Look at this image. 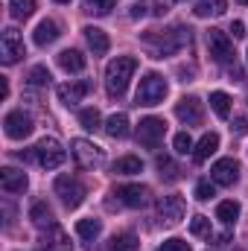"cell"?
<instances>
[{
    "instance_id": "cell-38",
    "label": "cell",
    "mask_w": 248,
    "mask_h": 251,
    "mask_svg": "<svg viewBox=\"0 0 248 251\" xmlns=\"http://www.w3.org/2000/svg\"><path fill=\"white\" fill-rule=\"evenodd\" d=\"M158 251H190V243L178 240V237H173V240H167V243H164Z\"/></svg>"
},
{
    "instance_id": "cell-46",
    "label": "cell",
    "mask_w": 248,
    "mask_h": 251,
    "mask_svg": "<svg viewBox=\"0 0 248 251\" xmlns=\"http://www.w3.org/2000/svg\"><path fill=\"white\" fill-rule=\"evenodd\" d=\"M246 56H248V53H246Z\"/></svg>"
},
{
    "instance_id": "cell-32",
    "label": "cell",
    "mask_w": 248,
    "mask_h": 251,
    "mask_svg": "<svg viewBox=\"0 0 248 251\" xmlns=\"http://www.w3.org/2000/svg\"><path fill=\"white\" fill-rule=\"evenodd\" d=\"M9 9L18 21H26L32 12H35V0H9Z\"/></svg>"
},
{
    "instance_id": "cell-30",
    "label": "cell",
    "mask_w": 248,
    "mask_h": 251,
    "mask_svg": "<svg viewBox=\"0 0 248 251\" xmlns=\"http://www.w3.org/2000/svg\"><path fill=\"white\" fill-rule=\"evenodd\" d=\"M210 105H213V111H216L219 117H228V114H231V97H228L225 91H213V94H210Z\"/></svg>"
},
{
    "instance_id": "cell-43",
    "label": "cell",
    "mask_w": 248,
    "mask_h": 251,
    "mask_svg": "<svg viewBox=\"0 0 248 251\" xmlns=\"http://www.w3.org/2000/svg\"><path fill=\"white\" fill-rule=\"evenodd\" d=\"M56 3H70V0H56Z\"/></svg>"
},
{
    "instance_id": "cell-11",
    "label": "cell",
    "mask_w": 248,
    "mask_h": 251,
    "mask_svg": "<svg viewBox=\"0 0 248 251\" xmlns=\"http://www.w3.org/2000/svg\"><path fill=\"white\" fill-rule=\"evenodd\" d=\"M210 178L216 184H222V187H234L240 181V164L234 158H219L213 164V170H210Z\"/></svg>"
},
{
    "instance_id": "cell-12",
    "label": "cell",
    "mask_w": 248,
    "mask_h": 251,
    "mask_svg": "<svg viewBox=\"0 0 248 251\" xmlns=\"http://www.w3.org/2000/svg\"><path fill=\"white\" fill-rule=\"evenodd\" d=\"M184 199L181 196H164L161 201H158V216H161V222L164 225H178L181 219H184Z\"/></svg>"
},
{
    "instance_id": "cell-24",
    "label": "cell",
    "mask_w": 248,
    "mask_h": 251,
    "mask_svg": "<svg viewBox=\"0 0 248 251\" xmlns=\"http://www.w3.org/2000/svg\"><path fill=\"white\" fill-rule=\"evenodd\" d=\"M105 131L111 134V137H117V140H123V137H128V117H125L123 111L120 114H111L108 117V123H105Z\"/></svg>"
},
{
    "instance_id": "cell-44",
    "label": "cell",
    "mask_w": 248,
    "mask_h": 251,
    "mask_svg": "<svg viewBox=\"0 0 248 251\" xmlns=\"http://www.w3.org/2000/svg\"><path fill=\"white\" fill-rule=\"evenodd\" d=\"M237 3H248V0H237Z\"/></svg>"
},
{
    "instance_id": "cell-16",
    "label": "cell",
    "mask_w": 248,
    "mask_h": 251,
    "mask_svg": "<svg viewBox=\"0 0 248 251\" xmlns=\"http://www.w3.org/2000/svg\"><path fill=\"white\" fill-rule=\"evenodd\" d=\"M88 91H91V82H67V85H59V100L64 105H76Z\"/></svg>"
},
{
    "instance_id": "cell-15",
    "label": "cell",
    "mask_w": 248,
    "mask_h": 251,
    "mask_svg": "<svg viewBox=\"0 0 248 251\" xmlns=\"http://www.w3.org/2000/svg\"><path fill=\"white\" fill-rule=\"evenodd\" d=\"M114 196L123 201L125 207H143L146 199H149V190L140 187V184H123V187H117Z\"/></svg>"
},
{
    "instance_id": "cell-17",
    "label": "cell",
    "mask_w": 248,
    "mask_h": 251,
    "mask_svg": "<svg viewBox=\"0 0 248 251\" xmlns=\"http://www.w3.org/2000/svg\"><path fill=\"white\" fill-rule=\"evenodd\" d=\"M82 32H85V41H88V47L94 50V56H105V53H108L111 41H108V35H105L99 26H85Z\"/></svg>"
},
{
    "instance_id": "cell-9",
    "label": "cell",
    "mask_w": 248,
    "mask_h": 251,
    "mask_svg": "<svg viewBox=\"0 0 248 251\" xmlns=\"http://www.w3.org/2000/svg\"><path fill=\"white\" fill-rule=\"evenodd\" d=\"M164 134H167V123L161 117H143L140 126H137V140L149 149H155L164 140Z\"/></svg>"
},
{
    "instance_id": "cell-13",
    "label": "cell",
    "mask_w": 248,
    "mask_h": 251,
    "mask_svg": "<svg viewBox=\"0 0 248 251\" xmlns=\"http://www.w3.org/2000/svg\"><path fill=\"white\" fill-rule=\"evenodd\" d=\"M175 117L187 126H198L201 123V117H204V108H201V100H196V97H184L178 105H175Z\"/></svg>"
},
{
    "instance_id": "cell-19",
    "label": "cell",
    "mask_w": 248,
    "mask_h": 251,
    "mask_svg": "<svg viewBox=\"0 0 248 251\" xmlns=\"http://www.w3.org/2000/svg\"><path fill=\"white\" fill-rule=\"evenodd\" d=\"M59 35H62V32H59V24H56V21H41V24L35 26V32H32V41H35L38 47H50Z\"/></svg>"
},
{
    "instance_id": "cell-7",
    "label": "cell",
    "mask_w": 248,
    "mask_h": 251,
    "mask_svg": "<svg viewBox=\"0 0 248 251\" xmlns=\"http://www.w3.org/2000/svg\"><path fill=\"white\" fill-rule=\"evenodd\" d=\"M24 56H26V47H24V38L18 35V29L15 26L3 29V35H0V59H3V64H15Z\"/></svg>"
},
{
    "instance_id": "cell-10",
    "label": "cell",
    "mask_w": 248,
    "mask_h": 251,
    "mask_svg": "<svg viewBox=\"0 0 248 251\" xmlns=\"http://www.w3.org/2000/svg\"><path fill=\"white\" fill-rule=\"evenodd\" d=\"M3 128H6V134L12 137V140H24V137H29L32 134V117L29 114H24V111H9L6 114V120H3Z\"/></svg>"
},
{
    "instance_id": "cell-1",
    "label": "cell",
    "mask_w": 248,
    "mask_h": 251,
    "mask_svg": "<svg viewBox=\"0 0 248 251\" xmlns=\"http://www.w3.org/2000/svg\"><path fill=\"white\" fill-rule=\"evenodd\" d=\"M137 70V59L134 56H117L114 62L105 67V88L111 97H123L128 88V79Z\"/></svg>"
},
{
    "instance_id": "cell-31",
    "label": "cell",
    "mask_w": 248,
    "mask_h": 251,
    "mask_svg": "<svg viewBox=\"0 0 248 251\" xmlns=\"http://www.w3.org/2000/svg\"><path fill=\"white\" fill-rule=\"evenodd\" d=\"M158 170H161V178L164 181H178L181 178V170L173 164V158H167V155H161L158 158Z\"/></svg>"
},
{
    "instance_id": "cell-6",
    "label": "cell",
    "mask_w": 248,
    "mask_h": 251,
    "mask_svg": "<svg viewBox=\"0 0 248 251\" xmlns=\"http://www.w3.org/2000/svg\"><path fill=\"white\" fill-rule=\"evenodd\" d=\"M35 158H38V164L44 170H56L67 161V152L62 149V143L56 137H41L38 146H35Z\"/></svg>"
},
{
    "instance_id": "cell-4",
    "label": "cell",
    "mask_w": 248,
    "mask_h": 251,
    "mask_svg": "<svg viewBox=\"0 0 248 251\" xmlns=\"http://www.w3.org/2000/svg\"><path fill=\"white\" fill-rule=\"evenodd\" d=\"M70 155H73V161H76L82 170H94V167H99V164L105 161V149L97 146L94 140H85V137H76V140L70 143Z\"/></svg>"
},
{
    "instance_id": "cell-33",
    "label": "cell",
    "mask_w": 248,
    "mask_h": 251,
    "mask_svg": "<svg viewBox=\"0 0 248 251\" xmlns=\"http://www.w3.org/2000/svg\"><path fill=\"white\" fill-rule=\"evenodd\" d=\"M26 79H29V85H32V88H44V85H50V79H53V76H50V70H47L44 64H35V67L29 70V76H26Z\"/></svg>"
},
{
    "instance_id": "cell-40",
    "label": "cell",
    "mask_w": 248,
    "mask_h": 251,
    "mask_svg": "<svg viewBox=\"0 0 248 251\" xmlns=\"http://www.w3.org/2000/svg\"><path fill=\"white\" fill-rule=\"evenodd\" d=\"M231 32H234V38H246V24L243 21H234L231 24Z\"/></svg>"
},
{
    "instance_id": "cell-5",
    "label": "cell",
    "mask_w": 248,
    "mask_h": 251,
    "mask_svg": "<svg viewBox=\"0 0 248 251\" xmlns=\"http://www.w3.org/2000/svg\"><path fill=\"white\" fill-rule=\"evenodd\" d=\"M53 190H56V196L62 199V204L67 210H73V207H79L85 201V184L79 178H73V176H59Z\"/></svg>"
},
{
    "instance_id": "cell-21",
    "label": "cell",
    "mask_w": 248,
    "mask_h": 251,
    "mask_svg": "<svg viewBox=\"0 0 248 251\" xmlns=\"http://www.w3.org/2000/svg\"><path fill=\"white\" fill-rule=\"evenodd\" d=\"M44 249L47 251H73V246L67 243V237H64L62 228H56V225H50V231L44 234Z\"/></svg>"
},
{
    "instance_id": "cell-36",
    "label": "cell",
    "mask_w": 248,
    "mask_h": 251,
    "mask_svg": "<svg viewBox=\"0 0 248 251\" xmlns=\"http://www.w3.org/2000/svg\"><path fill=\"white\" fill-rule=\"evenodd\" d=\"M173 146H175V152H178V155H187V152L193 149V137H190L187 131H178V134L173 137Z\"/></svg>"
},
{
    "instance_id": "cell-39",
    "label": "cell",
    "mask_w": 248,
    "mask_h": 251,
    "mask_svg": "<svg viewBox=\"0 0 248 251\" xmlns=\"http://www.w3.org/2000/svg\"><path fill=\"white\" fill-rule=\"evenodd\" d=\"M231 131H237V134H246V131H248V114H240V117H234V126H231Z\"/></svg>"
},
{
    "instance_id": "cell-34",
    "label": "cell",
    "mask_w": 248,
    "mask_h": 251,
    "mask_svg": "<svg viewBox=\"0 0 248 251\" xmlns=\"http://www.w3.org/2000/svg\"><path fill=\"white\" fill-rule=\"evenodd\" d=\"M79 123H82V128H88V131L99 128V111L97 108H82L79 111Z\"/></svg>"
},
{
    "instance_id": "cell-35",
    "label": "cell",
    "mask_w": 248,
    "mask_h": 251,
    "mask_svg": "<svg viewBox=\"0 0 248 251\" xmlns=\"http://www.w3.org/2000/svg\"><path fill=\"white\" fill-rule=\"evenodd\" d=\"M190 231H193L196 237H210V219H207V216H193Z\"/></svg>"
},
{
    "instance_id": "cell-45",
    "label": "cell",
    "mask_w": 248,
    "mask_h": 251,
    "mask_svg": "<svg viewBox=\"0 0 248 251\" xmlns=\"http://www.w3.org/2000/svg\"><path fill=\"white\" fill-rule=\"evenodd\" d=\"M38 251H47V249H38Z\"/></svg>"
},
{
    "instance_id": "cell-41",
    "label": "cell",
    "mask_w": 248,
    "mask_h": 251,
    "mask_svg": "<svg viewBox=\"0 0 248 251\" xmlns=\"http://www.w3.org/2000/svg\"><path fill=\"white\" fill-rule=\"evenodd\" d=\"M143 15H146L143 6H131V18H143Z\"/></svg>"
},
{
    "instance_id": "cell-8",
    "label": "cell",
    "mask_w": 248,
    "mask_h": 251,
    "mask_svg": "<svg viewBox=\"0 0 248 251\" xmlns=\"http://www.w3.org/2000/svg\"><path fill=\"white\" fill-rule=\"evenodd\" d=\"M207 50H210V56L216 59V62H222V64H228V62H234V41L222 32V29H210L207 32Z\"/></svg>"
},
{
    "instance_id": "cell-20",
    "label": "cell",
    "mask_w": 248,
    "mask_h": 251,
    "mask_svg": "<svg viewBox=\"0 0 248 251\" xmlns=\"http://www.w3.org/2000/svg\"><path fill=\"white\" fill-rule=\"evenodd\" d=\"M85 64H88V59L79 50H62L59 53V67H62L64 73H82Z\"/></svg>"
},
{
    "instance_id": "cell-3",
    "label": "cell",
    "mask_w": 248,
    "mask_h": 251,
    "mask_svg": "<svg viewBox=\"0 0 248 251\" xmlns=\"http://www.w3.org/2000/svg\"><path fill=\"white\" fill-rule=\"evenodd\" d=\"M167 97V79L161 73H146L137 85V105H161Z\"/></svg>"
},
{
    "instance_id": "cell-2",
    "label": "cell",
    "mask_w": 248,
    "mask_h": 251,
    "mask_svg": "<svg viewBox=\"0 0 248 251\" xmlns=\"http://www.w3.org/2000/svg\"><path fill=\"white\" fill-rule=\"evenodd\" d=\"M184 44H190V29H184V26H178L173 32H152V35H146V47L152 50V59L173 56Z\"/></svg>"
},
{
    "instance_id": "cell-42",
    "label": "cell",
    "mask_w": 248,
    "mask_h": 251,
    "mask_svg": "<svg viewBox=\"0 0 248 251\" xmlns=\"http://www.w3.org/2000/svg\"><path fill=\"white\" fill-rule=\"evenodd\" d=\"M0 97H9V79H0Z\"/></svg>"
},
{
    "instance_id": "cell-18",
    "label": "cell",
    "mask_w": 248,
    "mask_h": 251,
    "mask_svg": "<svg viewBox=\"0 0 248 251\" xmlns=\"http://www.w3.org/2000/svg\"><path fill=\"white\" fill-rule=\"evenodd\" d=\"M216 149H219V134H216V131H207V134L196 143V149H193V161H196V164H204Z\"/></svg>"
},
{
    "instance_id": "cell-29",
    "label": "cell",
    "mask_w": 248,
    "mask_h": 251,
    "mask_svg": "<svg viewBox=\"0 0 248 251\" xmlns=\"http://www.w3.org/2000/svg\"><path fill=\"white\" fill-rule=\"evenodd\" d=\"M137 249H140V240H137L134 234H120V237H114L111 246H108V251H137Z\"/></svg>"
},
{
    "instance_id": "cell-37",
    "label": "cell",
    "mask_w": 248,
    "mask_h": 251,
    "mask_svg": "<svg viewBox=\"0 0 248 251\" xmlns=\"http://www.w3.org/2000/svg\"><path fill=\"white\" fill-rule=\"evenodd\" d=\"M213 196H216V190H213L210 181H198V184H196V199H198V201H207V199H213Z\"/></svg>"
},
{
    "instance_id": "cell-27",
    "label": "cell",
    "mask_w": 248,
    "mask_h": 251,
    "mask_svg": "<svg viewBox=\"0 0 248 251\" xmlns=\"http://www.w3.org/2000/svg\"><path fill=\"white\" fill-rule=\"evenodd\" d=\"M99 231H102L99 219H79V222H76V234H79L82 240H94V237H99Z\"/></svg>"
},
{
    "instance_id": "cell-23",
    "label": "cell",
    "mask_w": 248,
    "mask_h": 251,
    "mask_svg": "<svg viewBox=\"0 0 248 251\" xmlns=\"http://www.w3.org/2000/svg\"><path fill=\"white\" fill-rule=\"evenodd\" d=\"M114 173L117 176H137V173H143V161L137 155H123V158H117Z\"/></svg>"
},
{
    "instance_id": "cell-22",
    "label": "cell",
    "mask_w": 248,
    "mask_h": 251,
    "mask_svg": "<svg viewBox=\"0 0 248 251\" xmlns=\"http://www.w3.org/2000/svg\"><path fill=\"white\" fill-rule=\"evenodd\" d=\"M225 9H228V3L225 0H201V3H196V9H193V15L196 18H216V15H225Z\"/></svg>"
},
{
    "instance_id": "cell-14",
    "label": "cell",
    "mask_w": 248,
    "mask_h": 251,
    "mask_svg": "<svg viewBox=\"0 0 248 251\" xmlns=\"http://www.w3.org/2000/svg\"><path fill=\"white\" fill-rule=\"evenodd\" d=\"M26 184H29V178H26L24 170H15V167H3L0 170V187L6 193H24Z\"/></svg>"
},
{
    "instance_id": "cell-26",
    "label": "cell",
    "mask_w": 248,
    "mask_h": 251,
    "mask_svg": "<svg viewBox=\"0 0 248 251\" xmlns=\"http://www.w3.org/2000/svg\"><path fill=\"white\" fill-rule=\"evenodd\" d=\"M216 219H222V225H234L237 219H240V204L237 201H219V207H216Z\"/></svg>"
},
{
    "instance_id": "cell-25",
    "label": "cell",
    "mask_w": 248,
    "mask_h": 251,
    "mask_svg": "<svg viewBox=\"0 0 248 251\" xmlns=\"http://www.w3.org/2000/svg\"><path fill=\"white\" fill-rule=\"evenodd\" d=\"M29 219H32L38 228H44V225L50 228V225H53V210L47 207V201H35L32 210H29Z\"/></svg>"
},
{
    "instance_id": "cell-28",
    "label": "cell",
    "mask_w": 248,
    "mask_h": 251,
    "mask_svg": "<svg viewBox=\"0 0 248 251\" xmlns=\"http://www.w3.org/2000/svg\"><path fill=\"white\" fill-rule=\"evenodd\" d=\"M82 6H85V12H88V15L102 18V15H108V12L117 6V0H82Z\"/></svg>"
}]
</instances>
